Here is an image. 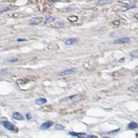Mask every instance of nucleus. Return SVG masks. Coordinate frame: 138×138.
<instances>
[{
    "label": "nucleus",
    "instance_id": "1",
    "mask_svg": "<svg viewBox=\"0 0 138 138\" xmlns=\"http://www.w3.org/2000/svg\"><path fill=\"white\" fill-rule=\"evenodd\" d=\"M76 72V68H69V69H66L62 71L59 73V75L60 76H66L68 75H71L73 73H75Z\"/></svg>",
    "mask_w": 138,
    "mask_h": 138
},
{
    "label": "nucleus",
    "instance_id": "2",
    "mask_svg": "<svg viewBox=\"0 0 138 138\" xmlns=\"http://www.w3.org/2000/svg\"><path fill=\"white\" fill-rule=\"evenodd\" d=\"M130 39L129 38V37H122V38H120L118 40H115L113 43L114 44H127V43H130Z\"/></svg>",
    "mask_w": 138,
    "mask_h": 138
},
{
    "label": "nucleus",
    "instance_id": "3",
    "mask_svg": "<svg viewBox=\"0 0 138 138\" xmlns=\"http://www.w3.org/2000/svg\"><path fill=\"white\" fill-rule=\"evenodd\" d=\"M2 124H3L5 129L9 130H13L15 129L14 125L13 124H11L10 122H8V121H4L2 122Z\"/></svg>",
    "mask_w": 138,
    "mask_h": 138
},
{
    "label": "nucleus",
    "instance_id": "4",
    "mask_svg": "<svg viewBox=\"0 0 138 138\" xmlns=\"http://www.w3.org/2000/svg\"><path fill=\"white\" fill-rule=\"evenodd\" d=\"M53 125V122L52 121H47L44 123H43L41 125L40 129L41 130H46L49 129L50 127H51Z\"/></svg>",
    "mask_w": 138,
    "mask_h": 138
},
{
    "label": "nucleus",
    "instance_id": "5",
    "mask_svg": "<svg viewBox=\"0 0 138 138\" xmlns=\"http://www.w3.org/2000/svg\"><path fill=\"white\" fill-rule=\"evenodd\" d=\"M81 99L80 95H73V96H71V97H68L65 98V99H63L62 101H64V100H69V101H71V102H77L78 100H80Z\"/></svg>",
    "mask_w": 138,
    "mask_h": 138
},
{
    "label": "nucleus",
    "instance_id": "6",
    "mask_svg": "<svg viewBox=\"0 0 138 138\" xmlns=\"http://www.w3.org/2000/svg\"><path fill=\"white\" fill-rule=\"evenodd\" d=\"M13 118L15 120H19V121H22L24 120V117H23L18 112H15L13 113Z\"/></svg>",
    "mask_w": 138,
    "mask_h": 138
},
{
    "label": "nucleus",
    "instance_id": "7",
    "mask_svg": "<svg viewBox=\"0 0 138 138\" xmlns=\"http://www.w3.org/2000/svg\"><path fill=\"white\" fill-rule=\"evenodd\" d=\"M77 41V38H70V39H68L67 40L65 41L64 44H65V45H66V46H71V45L75 44Z\"/></svg>",
    "mask_w": 138,
    "mask_h": 138
},
{
    "label": "nucleus",
    "instance_id": "8",
    "mask_svg": "<svg viewBox=\"0 0 138 138\" xmlns=\"http://www.w3.org/2000/svg\"><path fill=\"white\" fill-rule=\"evenodd\" d=\"M41 22V19L37 17H34L31 19L29 20V24L31 25H36V24H38Z\"/></svg>",
    "mask_w": 138,
    "mask_h": 138
},
{
    "label": "nucleus",
    "instance_id": "9",
    "mask_svg": "<svg viewBox=\"0 0 138 138\" xmlns=\"http://www.w3.org/2000/svg\"><path fill=\"white\" fill-rule=\"evenodd\" d=\"M46 102H47L46 99L44 97L38 98V99H37L35 100V104L37 105H43V104H44Z\"/></svg>",
    "mask_w": 138,
    "mask_h": 138
},
{
    "label": "nucleus",
    "instance_id": "10",
    "mask_svg": "<svg viewBox=\"0 0 138 138\" xmlns=\"http://www.w3.org/2000/svg\"><path fill=\"white\" fill-rule=\"evenodd\" d=\"M138 128V124L135 122H130L128 124V129H135Z\"/></svg>",
    "mask_w": 138,
    "mask_h": 138
},
{
    "label": "nucleus",
    "instance_id": "11",
    "mask_svg": "<svg viewBox=\"0 0 138 138\" xmlns=\"http://www.w3.org/2000/svg\"><path fill=\"white\" fill-rule=\"evenodd\" d=\"M54 20H55V18H54L53 17H52V16H49V17H47L46 18V19H45V23H46V24H50V23L54 22Z\"/></svg>",
    "mask_w": 138,
    "mask_h": 138
},
{
    "label": "nucleus",
    "instance_id": "12",
    "mask_svg": "<svg viewBox=\"0 0 138 138\" xmlns=\"http://www.w3.org/2000/svg\"><path fill=\"white\" fill-rule=\"evenodd\" d=\"M111 1H98L97 4L99 5H106V4H111Z\"/></svg>",
    "mask_w": 138,
    "mask_h": 138
},
{
    "label": "nucleus",
    "instance_id": "13",
    "mask_svg": "<svg viewBox=\"0 0 138 138\" xmlns=\"http://www.w3.org/2000/svg\"><path fill=\"white\" fill-rule=\"evenodd\" d=\"M55 129L56 130H62L64 129V127L61 124H56L55 125Z\"/></svg>",
    "mask_w": 138,
    "mask_h": 138
},
{
    "label": "nucleus",
    "instance_id": "14",
    "mask_svg": "<svg viewBox=\"0 0 138 138\" xmlns=\"http://www.w3.org/2000/svg\"><path fill=\"white\" fill-rule=\"evenodd\" d=\"M69 134H70L71 135H73V136H77V135H84L85 133H75V132H70Z\"/></svg>",
    "mask_w": 138,
    "mask_h": 138
},
{
    "label": "nucleus",
    "instance_id": "15",
    "mask_svg": "<svg viewBox=\"0 0 138 138\" xmlns=\"http://www.w3.org/2000/svg\"><path fill=\"white\" fill-rule=\"evenodd\" d=\"M18 59L17 58H13V59H10L8 60V62H10V63H14V62H17Z\"/></svg>",
    "mask_w": 138,
    "mask_h": 138
},
{
    "label": "nucleus",
    "instance_id": "16",
    "mask_svg": "<svg viewBox=\"0 0 138 138\" xmlns=\"http://www.w3.org/2000/svg\"><path fill=\"white\" fill-rule=\"evenodd\" d=\"M124 58H122V59H120V62H124Z\"/></svg>",
    "mask_w": 138,
    "mask_h": 138
},
{
    "label": "nucleus",
    "instance_id": "17",
    "mask_svg": "<svg viewBox=\"0 0 138 138\" xmlns=\"http://www.w3.org/2000/svg\"><path fill=\"white\" fill-rule=\"evenodd\" d=\"M8 10V8H6L3 9V10H1V12H4V10Z\"/></svg>",
    "mask_w": 138,
    "mask_h": 138
},
{
    "label": "nucleus",
    "instance_id": "18",
    "mask_svg": "<svg viewBox=\"0 0 138 138\" xmlns=\"http://www.w3.org/2000/svg\"><path fill=\"white\" fill-rule=\"evenodd\" d=\"M29 115H28V114H26V118L27 119H28H28H31V117H29Z\"/></svg>",
    "mask_w": 138,
    "mask_h": 138
},
{
    "label": "nucleus",
    "instance_id": "19",
    "mask_svg": "<svg viewBox=\"0 0 138 138\" xmlns=\"http://www.w3.org/2000/svg\"><path fill=\"white\" fill-rule=\"evenodd\" d=\"M17 41H26V40H24H24H17Z\"/></svg>",
    "mask_w": 138,
    "mask_h": 138
},
{
    "label": "nucleus",
    "instance_id": "20",
    "mask_svg": "<svg viewBox=\"0 0 138 138\" xmlns=\"http://www.w3.org/2000/svg\"><path fill=\"white\" fill-rule=\"evenodd\" d=\"M108 138V137H104V138Z\"/></svg>",
    "mask_w": 138,
    "mask_h": 138
},
{
    "label": "nucleus",
    "instance_id": "21",
    "mask_svg": "<svg viewBox=\"0 0 138 138\" xmlns=\"http://www.w3.org/2000/svg\"></svg>",
    "mask_w": 138,
    "mask_h": 138
}]
</instances>
